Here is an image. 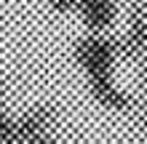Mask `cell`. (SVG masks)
Segmentation results:
<instances>
[{"mask_svg":"<svg viewBox=\"0 0 147 144\" xmlns=\"http://www.w3.org/2000/svg\"><path fill=\"white\" fill-rule=\"evenodd\" d=\"M75 59L86 72V78L91 80H110L112 78V64H115V48L110 40L88 35L83 38L75 48Z\"/></svg>","mask_w":147,"mask_h":144,"instance_id":"1","label":"cell"},{"mask_svg":"<svg viewBox=\"0 0 147 144\" xmlns=\"http://www.w3.org/2000/svg\"><path fill=\"white\" fill-rule=\"evenodd\" d=\"M19 123V144H30L40 136H48L51 133V125H54V109L46 107V104H38L27 109L22 117H16Z\"/></svg>","mask_w":147,"mask_h":144,"instance_id":"2","label":"cell"},{"mask_svg":"<svg viewBox=\"0 0 147 144\" xmlns=\"http://www.w3.org/2000/svg\"><path fill=\"white\" fill-rule=\"evenodd\" d=\"M78 11L91 32H102L112 24L115 5H112V0H78Z\"/></svg>","mask_w":147,"mask_h":144,"instance_id":"3","label":"cell"},{"mask_svg":"<svg viewBox=\"0 0 147 144\" xmlns=\"http://www.w3.org/2000/svg\"><path fill=\"white\" fill-rule=\"evenodd\" d=\"M88 91H91V96L107 109H126V104H128V96L115 86L112 78L110 80H91Z\"/></svg>","mask_w":147,"mask_h":144,"instance_id":"4","label":"cell"},{"mask_svg":"<svg viewBox=\"0 0 147 144\" xmlns=\"http://www.w3.org/2000/svg\"><path fill=\"white\" fill-rule=\"evenodd\" d=\"M0 144H19V123L0 107Z\"/></svg>","mask_w":147,"mask_h":144,"instance_id":"5","label":"cell"},{"mask_svg":"<svg viewBox=\"0 0 147 144\" xmlns=\"http://www.w3.org/2000/svg\"><path fill=\"white\" fill-rule=\"evenodd\" d=\"M144 35H147V32H144V24H142L139 19H136V21L131 24V29H128V35L123 38V51H126V54L136 51V48H139V46L144 43Z\"/></svg>","mask_w":147,"mask_h":144,"instance_id":"6","label":"cell"},{"mask_svg":"<svg viewBox=\"0 0 147 144\" xmlns=\"http://www.w3.org/2000/svg\"><path fill=\"white\" fill-rule=\"evenodd\" d=\"M51 5H54V11H59V13H67V11H72L78 5V0H51Z\"/></svg>","mask_w":147,"mask_h":144,"instance_id":"7","label":"cell"},{"mask_svg":"<svg viewBox=\"0 0 147 144\" xmlns=\"http://www.w3.org/2000/svg\"><path fill=\"white\" fill-rule=\"evenodd\" d=\"M30 144H59L54 136H51V133H48V136H40V139H35V141H30Z\"/></svg>","mask_w":147,"mask_h":144,"instance_id":"8","label":"cell"}]
</instances>
